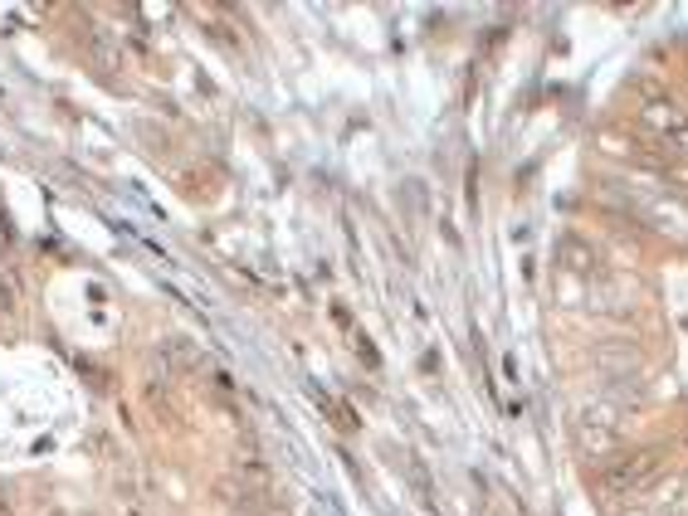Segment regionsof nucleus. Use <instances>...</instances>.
<instances>
[{
  "label": "nucleus",
  "mask_w": 688,
  "mask_h": 516,
  "mask_svg": "<svg viewBox=\"0 0 688 516\" xmlns=\"http://www.w3.org/2000/svg\"><path fill=\"white\" fill-rule=\"evenodd\" d=\"M654 472H660L654 453H630V458H615L601 468V488H606V497H634L654 482Z\"/></svg>",
  "instance_id": "nucleus-1"
},
{
  "label": "nucleus",
  "mask_w": 688,
  "mask_h": 516,
  "mask_svg": "<svg viewBox=\"0 0 688 516\" xmlns=\"http://www.w3.org/2000/svg\"><path fill=\"white\" fill-rule=\"evenodd\" d=\"M615 444H620V434H615L606 419H586V424H581V448H586L591 458H610Z\"/></svg>",
  "instance_id": "nucleus-2"
},
{
  "label": "nucleus",
  "mask_w": 688,
  "mask_h": 516,
  "mask_svg": "<svg viewBox=\"0 0 688 516\" xmlns=\"http://www.w3.org/2000/svg\"><path fill=\"white\" fill-rule=\"evenodd\" d=\"M156 361H162L166 371H191V365H195V351H191L186 341H166L162 351H156Z\"/></svg>",
  "instance_id": "nucleus-3"
}]
</instances>
